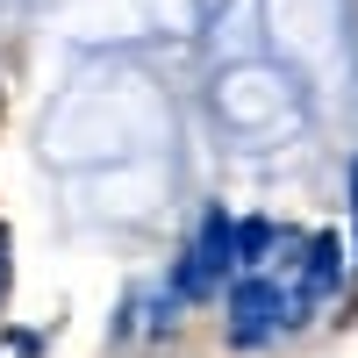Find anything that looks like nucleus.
<instances>
[{
	"label": "nucleus",
	"instance_id": "nucleus-2",
	"mask_svg": "<svg viewBox=\"0 0 358 358\" xmlns=\"http://www.w3.org/2000/svg\"><path fill=\"white\" fill-rule=\"evenodd\" d=\"M301 315V294L280 287V280H265V273H244L229 294V337L236 344H265L273 330H287V322Z\"/></svg>",
	"mask_w": 358,
	"mask_h": 358
},
{
	"label": "nucleus",
	"instance_id": "nucleus-1",
	"mask_svg": "<svg viewBox=\"0 0 358 358\" xmlns=\"http://www.w3.org/2000/svg\"><path fill=\"white\" fill-rule=\"evenodd\" d=\"M229 273H236V222L222 215V208H208L201 229H194V244H187V258H179V273H172V287L187 294V301H201V294H215Z\"/></svg>",
	"mask_w": 358,
	"mask_h": 358
},
{
	"label": "nucleus",
	"instance_id": "nucleus-3",
	"mask_svg": "<svg viewBox=\"0 0 358 358\" xmlns=\"http://www.w3.org/2000/svg\"><path fill=\"white\" fill-rule=\"evenodd\" d=\"M337 280H344V244H337L330 229H322V236H308L301 287H294V294H301V308H308V301H322V294H337Z\"/></svg>",
	"mask_w": 358,
	"mask_h": 358
},
{
	"label": "nucleus",
	"instance_id": "nucleus-5",
	"mask_svg": "<svg viewBox=\"0 0 358 358\" xmlns=\"http://www.w3.org/2000/svg\"><path fill=\"white\" fill-rule=\"evenodd\" d=\"M0 301H8V229H0Z\"/></svg>",
	"mask_w": 358,
	"mask_h": 358
},
{
	"label": "nucleus",
	"instance_id": "nucleus-4",
	"mask_svg": "<svg viewBox=\"0 0 358 358\" xmlns=\"http://www.w3.org/2000/svg\"><path fill=\"white\" fill-rule=\"evenodd\" d=\"M273 222H265V215H251V222H236V265H244V273H258V265H265V251H273Z\"/></svg>",
	"mask_w": 358,
	"mask_h": 358
}]
</instances>
